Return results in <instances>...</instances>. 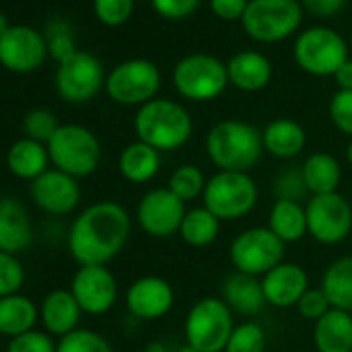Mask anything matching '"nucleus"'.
Segmentation results:
<instances>
[{
  "instance_id": "obj_52",
  "label": "nucleus",
  "mask_w": 352,
  "mask_h": 352,
  "mask_svg": "<svg viewBox=\"0 0 352 352\" xmlns=\"http://www.w3.org/2000/svg\"><path fill=\"white\" fill-rule=\"evenodd\" d=\"M350 50H352V38H350Z\"/></svg>"
},
{
  "instance_id": "obj_27",
  "label": "nucleus",
  "mask_w": 352,
  "mask_h": 352,
  "mask_svg": "<svg viewBox=\"0 0 352 352\" xmlns=\"http://www.w3.org/2000/svg\"><path fill=\"white\" fill-rule=\"evenodd\" d=\"M300 174H302L305 187H307V191H309L311 197L313 195L338 193V187L342 183V166L327 151H315V153H311L302 162Z\"/></svg>"
},
{
  "instance_id": "obj_16",
  "label": "nucleus",
  "mask_w": 352,
  "mask_h": 352,
  "mask_svg": "<svg viewBox=\"0 0 352 352\" xmlns=\"http://www.w3.org/2000/svg\"><path fill=\"white\" fill-rule=\"evenodd\" d=\"M48 54L44 36L28 25H11L0 36V65L15 73H30L42 67Z\"/></svg>"
},
{
  "instance_id": "obj_45",
  "label": "nucleus",
  "mask_w": 352,
  "mask_h": 352,
  "mask_svg": "<svg viewBox=\"0 0 352 352\" xmlns=\"http://www.w3.org/2000/svg\"><path fill=\"white\" fill-rule=\"evenodd\" d=\"M300 3L317 17H331L346 5V0H300Z\"/></svg>"
},
{
  "instance_id": "obj_46",
  "label": "nucleus",
  "mask_w": 352,
  "mask_h": 352,
  "mask_svg": "<svg viewBox=\"0 0 352 352\" xmlns=\"http://www.w3.org/2000/svg\"><path fill=\"white\" fill-rule=\"evenodd\" d=\"M50 50L54 54V58L58 63H63L65 58H69L71 54H75V46H73V40L69 36H54V40L50 42Z\"/></svg>"
},
{
  "instance_id": "obj_47",
  "label": "nucleus",
  "mask_w": 352,
  "mask_h": 352,
  "mask_svg": "<svg viewBox=\"0 0 352 352\" xmlns=\"http://www.w3.org/2000/svg\"><path fill=\"white\" fill-rule=\"evenodd\" d=\"M336 83H338V89L342 91H352V58H348L340 69L338 73L333 75Z\"/></svg>"
},
{
  "instance_id": "obj_15",
  "label": "nucleus",
  "mask_w": 352,
  "mask_h": 352,
  "mask_svg": "<svg viewBox=\"0 0 352 352\" xmlns=\"http://www.w3.org/2000/svg\"><path fill=\"white\" fill-rule=\"evenodd\" d=\"M69 290L87 315H104L118 300V282L106 265H79Z\"/></svg>"
},
{
  "instance_id": "obj_25",
  "label": "nucleus",
  "mask_w": 352,
  "mask_h": 352,
  "mask_svg": "<svg viewBox=\"0 0 352 352\" xmlns=\"http://www.w3.org/2000/svg\"><path fill=\"white\" fill-rule=\"evenodd\" d=\"M162 168V153L143 141L129 143L118 155V172L133 185H145L153 181Z\"/></svg>"
},
{
  "instance_id": "obj_23",
  "label": "nucleus",
  "mask_w": 352,
  "mask_h": 352,
  "mask_svg": "<svg viewBox=\"0 0 352 352\" xmlns=\"http://www.w3.org/2000/svg\"><path fill=\"white\" fill-rule=\"evenodd\" d=\"M222 300L230 307L232 313L245 315V317H253L261 313L263 307L267 305L263 288H261V280L241 274V272H234L224 280Z\"/></svg>"
},
{
  "instance_id": "obj_33",
  "label": "nucleus",
  "mask_w": 352,
  "mask_h": 352,
  "mask_svg": "<svg viewBox=\"0 0 352 352\" xmlns=\"http://www.w3.org/2000/svg\"><path fill=\"white\" fill-rule=\"evenodd\" d=\"M206 185H208L206 174L195 164H181L168 179V189L185 204L204 197Z\"/></svg>"
},
{
  "instance_id": "obj_3",
  "label": "nucleus",
  "mask_w": 352,
  "mask_h": 352,
  "mask_svg": "<svg viewBox=\"0 0 352 352\" xmlns=\"http://www.w3.org/2000/svg\"><path fill=\"white\" fill-rule=\"evenodd\" d=\"M139 141L162 151H176L193 137V118L189 110L168 98H155L143 104L133 120Z\"/></svg>"
},
{
  "instance_id": "obj_41",
  "label": "nucleus",
  "mask_w": 352,
  "mask_h": 352,
  "mask_svg": "<svg viewBox=\"0 0 352 352\" xmlns=\"http://www.w3.org/2000/svg\"><path fill=\"white\" fill-rule=\"evenodd\" d=\"M329 118L333 126L352 139V91L338 89L329 100Z\"/></svg>"
},
{
  "instance_id": "obj_13",
  "label": "nucleus",
  "mask_w": 352,
  "mask_h": 352,
  "mask_svg": "<svg viewBox=\"0 0 352 352\" xmlns=\"http://www.w3.org/2000/svg\"><path fill=\"white\" fill-rule=\"evenodd\" d=\"M54 85L65 102L85 104L94 100L102 87H106L104 67L98 56L77 50L75 54L58 63Z\"/></svg>"
},
{
  "instance_id": "obj_50",
  "label": "nucleus",
  "mask_w": 352,
  "mask_h": 352,
  "mask_svg": "<svg viewBox=\"0 0 352 352\" xmlns=\"http://www.w3.org/2000/svg\"><path fill=\"white\" fill-rule=\"evenodd\" d=\"M346 160H348V164H350V168H352V139H350V143H348V147H346Z\"/></svg>"
},
{
  "instance_id": "obj_28",
  "label": "nucleus",
  "mask_w": 352,
  "mask_h": 352,
  "mask_svg": "<svg viewBox=\"0 0 352 352\" xmlns=\"http://www.w3.org/2000/svg\"><path fill=\"white\" fill-rule=\"evenodd\" d=\"M48 164H50L48 147L44 143L28 139V137L15 141L7 153V166H9L11 174H15L21 181L34 183L46 170H50Z\"/></svg>"
},
{
  "instance_id": "obj_26",
  "label": "nucleus",
  "mask_w": 352,
  "mask_h": 352,
  "mask_svg": "<svg viewBox=\"0 0 352 352\" xmlns=\"http://www.w3.org/2000/svg\"><path fill=\"white\" fill-rule=\"evenodd\" d=\"M263 149L278 160H292L300 155L307 145V133L300 122L292 118H276L261 131Z\"/></svg>"
},
{
  "instance_id": "obj_2",
  "label": "nucleus",
  "mask_w": 352,
  "mask_h": 352,
  "mask_svg": "<svg viewBox=\"0 0 352 352\" xmlns=\"http://www.w3.org/2000/svg\"><path fill=\"white\" fill-rule=\"evenodd\" d=\"M206 151L218 170L251 172L263 155L261 131L236 118L216 122L206 135Z\"/></svg>"
},
{
  "instance_id": "obj_32",
  "label": "nucleus",
  "mask_w": 352,
  "mask_h": 352,
  "mask_svg": "<svg viewBox=\"0 0 352 352\" xmlns=\"http://www.w3.org/2000/svg\"><path fill=\"white\" fill-rule=\"evenodd\" d=\"M220 226H222V222L208 208L201 206V208L187 210L181 230H179V236L189 247L204 249V247H210L212 243H216V239L220 234Z\"/></svg>"
},
{
  "instance_id": "obj_19",
  "label": "nucleus",
  "mask_w": 352,
  "mask_h": 352,
  "mask_svg": "<svg viewBox=\"0 0 352 352\" xmlns=\"http://www.w3.org/2000/svg\"><path fill=\"white\" fill-rule=\"evenodd\" d=\"M261 288L270 307L290 309L296 307L302 294L311 288L309 274L298 263L282 261L261 278Z\"/></svg>"
},
{
  "instance_id": "obj_40",
  "label": "nucleus",
  "mask_w": 352,
  "mask_h": 352,
  "mask_svg": "<svg viewBox=\"0 0 352 352\" xmlns=\"http://www.w3.org/2000/svg\"><path fill=\"white\" fill-rule=\"evenodd\" d=\"M7 352H56V342L48 331L32 329L17 338H11Z\"/></svg>"
},
{
  "instance_id": "obj_21",
  "label": "nucleus",
  "mask_w": 352,
  "mask_h": 352,
  "mask_svg": "<svg viewBox=\"0 0 352 352\" xmlns=\"http://www.w3.org/2000/svg\"><path fill=\"white\" fill-rule=\"evenodd\" d=\"M81 315L83 311L77 298L73 296L71 290H65V288L50 290L40 305V319L44 323V329L50 336L63 338L75 331L79 327Z\"/></svg>"
},
{
  "instance_id": "obj_1",
  "label": "nucleus",
  "mask_w": 352,
  "mask_h": 352,
  "mask_svg": "<svg viewBox=\"0 0 352 352\" xmlns=\"http://www.w3.org/2000/svg\"><path fill=\"white\" fill-rule=\"evenodd\" d=\"M131 226V216L120 204H91L71 224L69 253L79 265H106L124 249Z\"/></svg>"
},
{
  "instance_id": "obj_42",
  "label": "nucleus",
  "mask_w": 352,
  "mask_h": 352,
  "mask_svg": "<svg viewBox=\"0 0 352 352\" xmlns=\"http://www.w3.org/2000/svg\"><path fill=\"white\" fill-rule=\"evenodd\" d=\"M329 309H331V302L325 296V292L321 290V286L319 288H309L302 294V298L298 300V305H296V311L300 313V317H305V319H309L313 323L317 319H321Z\"/></svg>"
},
{
  "instance_id": "obj_38",
  "label": "nucleus",
  "mask_w": 352,
  "mask_h": 352,
  "mask_svg": "<svg viewBox=\"0 0 352 352\" xmlns=\"http://www.w3.org/2000/svg\"><path fill=\"white\" fill-rule=\"evenodd\" d=\"M135 0H94L96 17L110 28H118L133 15Z\"/></svg>"
},
{
  "instance_id": "obj_10",
  "label": "nucleus",
  "mask_w": 352,
  "mask_h": 352,
  "mask_svg": "<svg viewBox=\"0 0 352 352\" xmlns=\"http://www.w3.org/2000/svg\"><path fill=\"white\" fill-rule=\"evenodd\" d=\"M284 255L286 245L267 226L247 228L230 243V261L234 265V272L253 278H263L267 272L284 261Z\"/></svg>"
},
{
  "instance_id": "obj_17",
  "label": "nucleus",
  "mask_w": 352,
  "mask_h": 352,
  "mask_svg": "<svg viewBox=\"0 0 352 352\" xmlns=\"http://www.w3.org/2000/svg\"><path fill=\"white\" fill-rule=\"evenodd\" d=\"M124 302L133 317L141 321H155L172 311L174 288L160 276H143L129 286Z\"/></svg>"
},
{
  "instance_id": "obj_5",
  "label": "nucleus",
  "mask_w": 352,
  "mask_h": 352,
  "mask_svg": "<svg viewBox=\"0 0 352 352\" xmlns=\"http://www.w3.org/2000/svg\"><path fill=\"white\" fill-rule=\"evenodd\" d=\"M234 327V313L222 296H204L185 317V342L197 352H224Z\"/></svg>"
},
{
  "instance_id": "obj_22",
  "label": "nucleus",
  "mask_w": 352,
  "mask_h": 352,
  "mask_svg": "<svg viewBox=\"0 0 352 352\" xmlns=\"http://www.w3.org/2000/svg\"><path fill=\"white\" fill-rule=\"evenodd\" d=\"M228 71V81L241 91L255 94L261 91L270 85L272 81V63L267 60L265 54L257 50H243L234 54L226 63Z\"/></svg>"
},
{
  "instance_id": "obj_20",
  "label": "nucleus",
  "mask_w": 352,
  "mask_h": 352,
  "mask_svg": "<svg viewBox=\"0 0 352 352\" xmlns=\"http://www.w3.org/2000/svg\"><path fill=\"white\" fill-rule=\"evenodd\" d=\"M34 241L32 220L21 201L15 197H0V251L17 255Z\"/></svg>"
},
{
  "instance_id": "obj_7",
  "label": "nucleus",
  "mask_w": 352,
  "mask_h": 352,
  "mask_svg": "<svg viewBox=\"0 0 352 352\" xmlns=\"http://www.w3.org/2000/svg\"><path fill=\"white\" fill-rule=\"evenodd\" d=\"M172 83L179 96L189 102H212L224 94L230 81L226 65L220 58L195 52L176 63Z\"/></svg>"
},
{
  "instance_id": "obj_9",
  "label": "nucleus",
  "mask_w": 352,
  "mask_h": 352,
  "mask_svg": "<svg viewBox=\"0 0 352 352\" xmlns=\"http://www.w3.org/2000/svg\"><path fill=\"white\" fill-rule=\"evenodd\" d=\"M346 40L329 28H309L298 34L292 54L296 65L315 77H333L348 60Z\"/></svg>"
},
{
  "instance_id": "obj_37",
  "label": "nucleus",
  "mask_w": 352,
  "mask_h": 352,
  "mask_svg": "<svg viewBox=\"0 0 352 352\" xmlns=\"http://www.w3.org/2000/svg\"><path fill=\"white\" fill-rule=\"evenodd\" d=\"M25 284V270L17 255L0 251V298L19 294Z\"/></svg>"
},
{
  "instance_id": "obj_18",
  "label": "nucleus",
  "mask_w": 352,
  "mask_h": 352,
  "mask_svg": "<svg viewBox=\"0 0 352 352\" xmlns=\"http://www.w3.org/2000/svg\"><path fill=\"white\" fill-rule=\"evenodd\" d=\"M32 199L46 214L67 216L79 206L81 189L77 179L52 168L32 183Z\"/></svg>"
},
{
  "instance_id": "obj_8",
  "label": "nucleus",
  "mask_w": 352,
  "mask_h": 352,
  "mask_svg": "<svg viewBox=\"0 0 352 352\" xmlns=\"http://www.w3.org/2000/svg\"><path fill=\"white\" fill-rule=\"evenodd\" d=\"M241 23L251 40L276 44L300 28L302 5L300 0H249Z\"/></svg>"
},
{
  "instance_id": "obj_34",
  "label": "nucleus",
  "mask_w": 352,
  "mask_h": 352,
  "mask_svg": "<svg viewBox=\"0 0 352 352\" xmlns=\"http://www.w3.org/2000/svg\"><path fill=\"white\" fill-rule=\"evenodd\" d=\"M56 352H114L112 344L98 331L77 327L56 342Z\"/></svg>"
},
{
  "instance_id": "obj_36",
  "label": "nucleus",
  "mask_w": 352,
  "mask_h": 352,
  "mask_svg": "<svg viewBox=\"0 0 352 352\" xmlns=\"http://www.w3.org/2000/svg\"><path fill=\"white\" fill-rule=\"evenodd\" d=\"M58 126H60V122H58L56 114L46 110V108H36V110L28 112V116L23 118L25 137L34 139V141H40L44 145L54 137Z\"/></svg>"
},
{
  "instance_id": "obj_30",
  "label": "nucleus",
  "mask_w": 352,
  "mask_h": 352,
  "mask_svg": "<svg viewBox=\"0 0 352 352\" xmlns=\"http://www.w3.org/2000/svg\"><path fill=\"white\" fill-rule=\"evenodd\" d=\"M40 319V307L30 296L11 294L0 298V336L17 338L34 329Z\"/></svg>"
},
{
  "instance_id": "obj_12",
  "label": "nucleus",
  "mask_w": 352,
  "mask_h": 352,
  "mask_svg": "<svg viewBox=\"0 0 352 352\" xmlns=\"http://www.w3.org/2000/svg\"><path fill=\"white\" fill-rule=\"evenodd\" d=\"M305 212L309 236L321 245H340L352 232V206L342 193L313 195Z\"/></svg>"
},
{
  "instance_id": "obj_43",
  "label": "nucleus",
  "mask_w": 352,
  "mask_h": 352,
  "mask_svg": "<svg viewBox=\"0 0 352 352\" xmlns=\"http://www.w3.org/2000/svg\"><path fill=\"white\" fill-rule=\"evenodd\" d=\"M201 0H151L153 11L170 21H181L191 17L199 9Z\"/></svg>"
},
{
  "instance_id": "obj_4",
  "label": "nucleus",
  "mask_w": 352,
  "mask_h": 352,
  "mask_svg": "<svg viewBox=\"0 0 352 352\" xmlns=\"http://www.w3.org/2000/svg\"><path fill=\"white\" fill-rule=\"evenodd\" d=\"M201 199L204 208H208L220 222H234L255 210L259 189L249 172L218 170L212 179H208Z\"/></svg>"
},
{
  "instance_id": "obj_48",
  "label": "nucleus",
  "mask_w": 352,
  "mask_h": 352,
  "mask_svg": "<svg viewBox=\"0 0 352 352\" xmlns=\"http://www.w3.org/2000/svg\"><path fill=\"white\" fill-rule=\"evenodd\" d=\"M145 352H168V348H166V344L153 340V342H149V344L145 346Z\"/></svg>"
},
{
  "instance_id": "obj_49",
  "label": "nucleus",
  "mask_w": 352,
  "mask_h": 352,
  "mask_svg": "<svg viewBox=\"0 0 352 352\" xmlns=\"http://www.w3.org/2000/svg\"><path fill=\"white\" fill-rule=\"evenodd\" d=\"M9 28H11V25H9V21H7V15L0 13V36H3Z\"/></svg>"
},
{
  "instance_id": "obj_14",
  "label": "nucleus",
  "mask_w": 352,
  "mask_h": 352,
  "mask_svg": "<svg viewBox=\"0 0 352 352\" xmlns=\"http://www.w3.org/2000/svg\"><path fill=\"white\" fill-rule=\"evenodd\" d=\"M187 204L176 197L168 187L147 191L137 206V224L151 239H170L179 234Z\"/></svg>"
},
{
  "instance_id": "obj_51",
  "label": "nucleus",
  "mask_w": 352,
  "mask_h": 352,
  "mask_svg": "<svg viewBox=\"0 0 352 352\" xmlns=\"http://www.w3.org/2000/svg\"><path fill=\"white\" fill-rule=\"evenodd\" d=\"M176 352H197V350H195L193 346H189V344L185 342V344H183V346H181L179 350H176Z\"/></svg>"
},
{
  "instance_id": "obj_11",
  "label": "nucleus",
  "mask_w": 352,
  "mask_h": 352,
  "mask_svg": "<svg viewBox=\"0 0 352 352\" xmlns=\"http://www.w3.org/2000/svg\"><path fill=\"white\" fill-rule=\"evenodd\" d=\"M162 85L160 69L147 58H131L106 75V94L120 106H143L155 100Z\"/></svg>"
},
{
  "instance_id": "obj_6",
  "label": "nucleus",
  "mask_w": 352,
  "mask_h": 352,
  "mask_svg": "<svg viewBox=\"0 0 352 352\" xmlns=\"http://www.w3.org/2000/svg\"><path fill=\"white\" fill-rule=\"evenodd\" d=\"M46 147L54 168L73 179L94 174L102 162L98 137L81 124H60Z\"/></svg>"
},
{
  "instance_id": "obj_29",
  "label": "nucleus",
  "mask_w": 352,
  "mask_h": 352,
  "mask_svg": "<svg viewBox=\"0 0 352 352\" xmlns=\"http://www.w3.org/2000/svg\"><path fill=\"white\" fill-rule=\"evenodd\" d=\"M267 228L284 243H298L309 234L307 230V212L305 206L298 201H288V199H276L270 218H267Z\"/></svg>"
},
{
  "instance_id": "obj_44",
  "label": "nucleus",
  "mask_w": 352,
  "mask_h": 352,
  "mask_svg": "<svg viewBox=\"0 0 352 352\" xmlns=\"http://www.w3.org/2000/svg\"><path fill=\"white\" fill-rule=\"evenodd\" d=\"M249 7V0H210V9L224 21H241Z\"/></svg>"
},
{
  "instance_id": "obj_24",
  "label": "nucleus",
  "mask_w": 352,
  "mask_h": 352,
  "mask_svg": "<svg viewBox=\"0 0 352 352\" xmlns=\"http://www.w3.org/2000/svg\"><path fill=\"white\" fill-rule=\"evenodd\" d=\"M313 344L317 352H352V313L331 307L315 321Z\"/></svg>"
},
{
  "instance_id": "obj_35",
  "label": "nucleus",
  "mask_w": 352,
  "mask_h": 352,
  "mask_svg": "<svg viewBox=\"0 0 352 352\" xmlns=\"http://www.w3.org/2000/svg\"><path fill=\"white\" fill-rule=\"evenodd\" d=\"M267 336L257 321H243L234 327L224 352H265Z\"/></svg>"
},
{
  "instance_id": "obj_31",
  "label": "nucleus",
  "mask_w": 352,
  "mask_h": 352,
  "mask_svg": "<svg viewBox=\"0 0 352 352\" xmlns=\"http://www.w3.org/2000/svg\"><path fill=\"white\" fill-rule=\"evenodd\" d=\"M321 290L333 309L352 313V255L338 257L327 265L321 278Z\"/></svg>"
},
{
  "instance_id": "obj_39",
  "label": "nucleus",
  "mask_w": 352,
  "mask_h": 352,
  "mask_svg": "<svg viewBox=\"0 0 352 352\" xmlns=\"http://www.w3.org/2000/svg\"><path fill=\"white\" fill-rule=\"evenodd\" d=\"M274 193H276V199H288V201L300 204L309 195L300 168H290V170L280 172L274 181Z\"/></svg>"
}]
</instances>
